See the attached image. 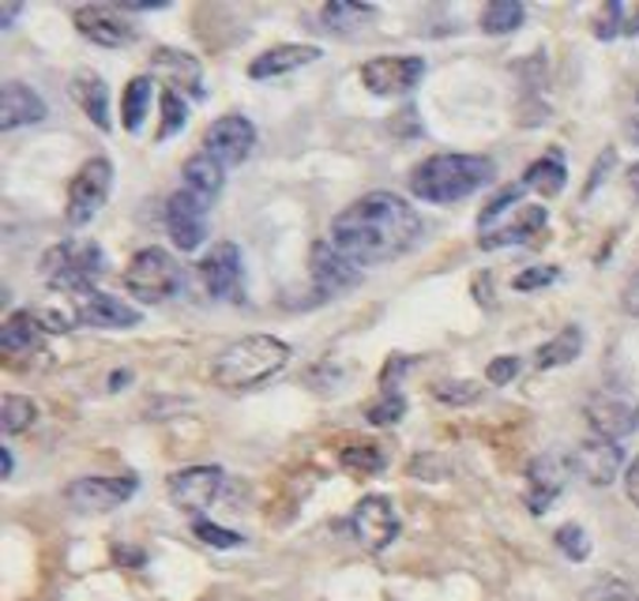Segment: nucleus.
I'll return each instance as SVG.
<instances>
[{
    "label": "nucleus",
    "instance_id": "nucleus-45",
    "mask_svg": "<svg viewBox=\"0 0 639 601\" xmlns=\"http://www.w3.org/2000/svg\"><path fill=\"white\" fill-rule=\"evenodd\" d=\"M621 34H639V4H621Z\"/></svg>",
    "mask_w": 639,
    "mask_h": 601
},
{
    "label": "nucleus",
    "instance_id": "nucleus-24",
    "mask_svg": "<svg viewBox=\"0 0 639 601\" xmlns=\"http://www.w3.org/2000/svg\"><path fill=\"white\" fill-rule=\"evenodd\" d=\"M184 184L181 189L184 192H192L196 200H203V203H214L219 200V192H222V181H226V170L214 159H208V154H196V159L184 162Z\"/></svg>",
    "mask_w": 639,
    "mask_h": 601
},
{
    "label": "nucleus",
    "instance_id": "nucleus-27",
    "mask_svg": "<svg viewBox=\"0 0 639 601\" xmlns=\"http://www.w3.org/2000/svg\"><path fill=\"white\" fill-rule=\"evenodd\" d=\"M579 350H583V331L565 328V331H557L549 342L538 347L535 364H538V369H560V364H572L579 358Z\"/></svg>",
    "mask_w": 639,
    "mask_h": 601
},
{
    "label": "nucleus",
    "instance_id": "nucleus-39",
    "mask_svg": "<svg viewBox=\"0 0 639 601\" xmlns=\"http://www.w3.org/2000/svg\"><path fill=\"white\" fill-rule=\"evenodd\" d=\"M595 34L602 38V42H609V38L621 34V0H609V4L598 8V16H595Z\"/></svg>",
    "mask_w": 639,
    "mask_h": 601
},
{
    "label": "nucleus",
    "instance_id": "nucleus-29",
    "mask_svg": "<svg viewBox=\"0 0 639 601\" xmlns=\"http://www.w3.org/2000/svg\"><path fill=\"white\" fill-rule=\"evenodd\" d=\"M151 94H154V83L147 80V76H136V80L124 87V94H121V124H124V132H140V128H143V117H147V106H151Z\"/></svg>",
    "mask_w": 639,
    "mask_h": 601
},
{
    "label": "nucleus",
    "instance_id": "nucleus-5",
    "mask_svg": "<svg viewBox=\"0 0 639 601\" xmlns=\"http://www.w3.org/2000/svg\"><path fill=\"white\" fill-rule=\"evenodd\" d=\"M184 274H181V263L173 260L166 249H140L132 256V263L124 268V290L132 293L140 304H159V301H170L177 290H181Z\"/></svg>",
    "mask_w": 639,
    "mask_h": 601
},
{
    "label": "nucleus",
    "instance_id": "nucleus-41",
    "mask_svg": "<svg viewBox=\"0 0 639 601\" xmlns=\"http://www.w3.org/2000/svg\"><path fill=\"white\" fill-rule=\"evenodd\" d=\"M519 196H523V189H516V184H511V189H505L500 196H493L486 211H481V219H478V222H481V233H486V226H489V222H497L511 203H519Z\"/></svg>",
    "mask_w": 639,
    "mask_h": 601
},
{
    "label": "nucleus",
    "instance_id": "nucleus-4",
    "mask_svg": "<svg viewBox=\"0 0 639 601\" xmlns=\"http://www.w3.org/2000/svg\"><path fill=\"white\" fill-rule=\"evenodd\" d=\"M106 271V256L94 241H64L42 256V279L64 293H91L94 279Z\"/></svg>",
    "mask_w": 639,
    "mask_h": 601
},
{
    "label": "nucleus",
    "instance_id": "nucleus-43",
    "mask_svg": "<svg viewBox=\"0 0 639 601\" xmlns=\"http://www.w3.org/2000/svg\"><path fill=\"white\" fill-rule=\"evenodd\" d=\"M595 598L598 601H639V594L632 587L617 583V579H602V583L595 587Z\"/></svg>",
    "mask_w": 639,
    "mask_h": 601
},
{
    "label": "nucleus",
    "instance_id": "nucleus-42",
    "mask_svg": "<svg viewBox=\"0 0 639 601\" xmlns=\"http://www.w3.org/2000/svg\"><path fill=\"white\" fill-rule=\"evenodd\" d=\"M549 282H557V268H527L523 274H516V290H523V293H530V290H542V286H549Z\"/></svg>",
    "mask_w": 639,
    "mask_h": 601
},
{
    "label": "nucleus",
    "instance_id": "nucleus-19",
    "mask_svg": "<svg viewBox=\"0 0 639 601\" xmlns=\"http://www.w3.org/2000/svg\"><path fill=\"white\" fill-rule=\"evenodd\" d=\"M76 320L87 323V328L128 331V328H136L143 317H140V309H132L128 301L110 298V293H102V290H91V293H83L80 304H76Z\"/></svg>",
    "mask_w": 639,
    "mask_h": 601
},
{
    "label": "nucleus",
    "instance_id": "nucleus-8",
    "mask_svg": "<svg viewBox=\"0 0 639 601\" xmlns=\"http://www.w3.org/2000/svg\"><path fill=\"white\" fill-rule=\"evenodd\" d=\"M426 76V61L410 53L399 57H372V61L361 64V83L366 91L380 94V98H396V94H410Z\"/></svg>",
    "mask_w": 639,
    "mask_h": 601
},
{
    "label": "nucleus",
    "instance_id": "nucleus-10",
    "mask_svg": "<svg viewBox=\"0 0 639 601\" xmlns=\"http://www.w3.org/2000/svg\"><path fill=\"white\" fill-rule=\"evenodd\" d=\"M241 279H244V263H241V249L233 241H219L214 249L203 252L200 260V282L211 298H241Z\"/></svg>",
    "mask_w": 639,
    "mask_h": 601
},
{
    "label": "nucleus",
    "instance_id": "nucleus-40",
    "mask_svg": "<svg viewBox=\"0 0 639 601\" xmlns=\"http://www.w3.org/2000/svg\"><path fill=\"white\" fill-rule=\"evenodd\" d=\"M519 369H523V364H519V358H511V353H505V358H493L486 364V380L493 383V388H505V383H511L519 377Z\"/></svg>",
    "mask_w": 639,
    "mask_h": 601
},
{
    "label": "nucleus",
    "instance_id": "nucleus-38",
    "mask_svg": "<svg viewBox=\"0 0 639 601\" xmlns=\"http://www.w3.org/2000/svg\"><path fill=\"white\" fill-rule=\"evenodd\" d=\"M192 534L200 538L203 545H214V549H238L241 545V534H233V530H226V527H214V522H208V519H196Z\"/></svg>",
    "mask_w": 639,
    "mask_h": 601
},
{
    "label": "nucleus",
    "instance_id": "nucleus-3",
    "mask_svg": "<svg viewBox=\"0 0 639 601\" xmlns=\"http://www.w3.org/2000/svg\"><path fill=\"white\" fill-rule=\"evenodd\" d=\"M290 364V347L274 334H244L230 342L211 364V377L226 391H252Z\"/></svg>",
    "mask_w": 639,
    "mask_h": 601
},
{
    "label": "nucleus",
    "instance_id": "nucleus-26",
    "mask_svg": "<svg viewBox=\"0 0 639 601\" xmlns=\"http://www.w3.org/2000/svg\"><path fill=\"white\" fill-rule=\"evenodd\" d=\"M72 91H76V102L83 106V113L106 132V128H110V94H106V83L98 80L94 72H80Z\"/></svg>",
    "mask_w": 639,
    "mask_h": 601
},
{
    "label": "nucleus",
    "instance_id": "nucleus-34",
    "mask_svg": "<svg viewBox=\"0 0 639 601\" xmlns=\"http://www.w3.org/2000/svg\"><path fill=\"white\" fill-rule=\"evenodd\" d=\"M342 470H350V474H377L383 470V455L380 448H372V443H358V448H347L339 455Z\"/></svg>",
    "mask_w": 639,
    "mask_h": 601
},
{
    "label": "nucleus",
    "instance_id": "nucleus-46",
    "mask_svg": "<svg viewBox=\"0 0 639 601\" xmlns=\"http://www.w3.org/2000/svg\"><path fill=\"white\" fill-rule=\"evenodd\" d=\"M625 492H628V500L639 508V455H636V462L628 467V474H625Z\"/></svg>",
    "mask_w": 639,
    "mask_h": 601
},
{
    "label": "nucleus",
    "instance_id": "nucleus-1",
    "mask_svg": "<svg viewBox=\"0 0 639 601\" xmlns=\"http://www.w3.org/2000/svg\"><path fill=\"white\" fill-rule=\"evenodd\" d=\"M421 214L396 192H369L342 207L331 222V244L353 263L372 268L407 256L421 241Z\"/></svg>",
    "mask_w": 639,
    "mask_h": 601
},
{
    "label": "nucleus",
    "instance_id": "nucleus-13",
    "mask_svg": "<svg viewBox=\"0 0 639 601\" xmlns=\"http://www.w3.org/2000/svg\"><path fill=\"white\" fill-rule=\"evenodd\" d=\"M568 459H572V470L579 478L602 489V485H613L617 474H621L625 451L617 448V440H606V437H598V432H591L587 440L576 443V451Z\"/></svg>",
    "mask_w": 639,
    "mask_h": 601
},
{
    "label": "nucleus",
    "instance_id": "nucleus-28",
    "mask_svg": "<svg viewBox=\"0 0 639 601\" xmlns=\"http://www.w3.org/2000/svg\"><path fill=\"white\" fill-rule=\"evenodd\" d=\"M38 339H42V323H38L34 309L16 312V317L4 323V331H0V347H4L8 353H27V350H34Z\"/></svg>",
    "mask_w": 639,
    "mask_h": 601
},
{
    "label": "nucleus",
    "instance_id": "nucleus-48",
    "mask_svg": "<svg viewBox=\"0 0 639 601\" xmlns=\"http://www.w3.org/2000/svg\"><path fill=\"white\" fill-rule=\"evenodd\" d=\"M12 467H16V462H12V451H0V478H8V474H12Z\"/></svg>",
    "mask_w": 639,
    "mask_h": 601
},
{
    "label": "nucleus",
    "instance_id": "nucleus-23",
    "mask_svg": "<svg viewBox=\"0 0 639 601\" xmlns=\"http://www.w3.org/2000/svg\"><path fill=\"white\" fill-rule=\"evenodd\" d=\"M151 68L162 76H170L173 87H184L196 98H203V76H200V61L192 53H181V49H154Z\"/></svg>",
    "mask_w": 639,
    "mask_h": 601
},
{
    "label": "nucleus",
    "instance_id": "nucleus-32",
    "mask_svg": "<svg viewBox=\"0 0 639 601\" xmlns=\"http://www.w3.org/2000/svg\"><path fill=\"white\" fill-rule=\"evenodd\" d=\"M38 421V407L27 395H4L0 402V429H4V437H19V432H27Z\"/></svg>",
    "mask_w": 639,
    "mask_h": 601
},
{
    "label": "nucleus",
    "instance_id": "nucleus-7",
    "mask_svg": "<svg viewBox=\"0 0 639 601\" xmlns=\"http://www.w3.org/2000/svg\"><path fill=\"white\" fill-rule=\"evenodd\" d=\"M256 147V124L241 113H226L203 132V154L214 159L222 170H233L252 154Z\"/></svg>",
    "mask_w": 639,
    "mask_h": 601
},
{
    "label": "nucleus",
    "instance_id": "nucleus-44",
    "mask_svg": "<svg viewBox=\"0 0 639 601\" xmlns=\"http://www.w3.org/2000/svg\"><path fill=\"white\" fill-rule=\"evenodd\" d=\"M621 309L628 312V317H639V271L625 282V290H621Z\"/></svg>",
    "mask_w": 639,
    "mask_h": 601
},
{
    "label": "nucleus",
    "instance_id": "nucleus-49",
    "mask_svg": "<svg viewBox=\"0 0 639 601\" xmlns=\"http://www.w3.org/2000/svg\"><path fill=\"white\" fill-rule=\"evenodd\" d=\"M625 136L639 147V117H628V124H625Z\"/></svg>",
    "mask_w": 639,
    "mask_h": 601
},
{
    "label": "nucleus",
    "instance_id": "nucleus-22",
    "mask_svg": "<svg viewBox=\"0 0 639 601\" xmlns=\"http://www.w3.org/2000/svg\"><path fill=\"white\" fill-rule=\"evenodd\" d=\"M312 61H320L317 46H274L249 64V76L252 80H274V76L298 72V68L312 64Z\"/></svg>",
    "mask_w": 639,
    "mask_h": 601
},
{
    "label": "nucleus",
    "instance_id": "nucleus-18",
    "mask_svg": "<svg viewBox=\"0 0 639 601\" xmlns=\"http://www.w3.org/2000/svg\"><path fill=\"white\" fill-rule=\"evenodd\" d=\"M587 421H591V429L598 437L625 440L639 429V407L621 395H606L602 391V395L587 399Z\"/></svg>",
    "mask_w": 639,
    "mask_h": 601
},
{
    "label": "nucleus",
    "instance_id": "nucleus-35",
    "mask_svg": "<svg viewBox=\"0 0 639 601\" xmlns=\"http://www.w3.org/2000/svg\"><path fill=\"white\" fill-rule=\"evenodd\" d=\"M432 395L445 402V407H475L481 399V388L475 380H445L432 388Z\"/></svg>",
    "mask_w": 639,
    "mask_h": 601
},
{
    "label": "nucleus",
    "instance_id": "nucleus-12",
    "mask_svg": "<svg viewBox=\"0 0 639 601\" xmlns=\"http://www.w3.org/2000/svg\"><path fill=\"white\" fill-rule=\"evenodd\" d=\"M568 474H572V459L557 455V451H546V455L530 459L527 467V508L535 515L553 508V500L565 492Z\"/></svg>",
    "mask_w": 639,
    "mask_h": 601
},
{
    "label": "nucleus",
    "instance_id": "nucleus-15",
    "mask_svg": "<svg viewBox=\"0 0 639 601\" xmlns=\"http://www.w3.org/2000/svg\"><path fill=\"white\" fill-rule=\"evenodd\" d=\"M350 530L369 553H383V549L396 541L399 534V519H396V508L388 504L383 497H366L350 515Z\"/></svg>",
    "mask_w": 639,
    "mask_h": 601
},
{
    "label": "nucleus",
    "instance_id": "nucleus-31",
    "mask_svg": "<svg viewBox=\"0 0 639 601\" xmlns=\"http://www.w3.org/2000/svg\"><path fill=\"white\" fill-rule=\"evenodd\" d=\"M527 8L519 0H489L486 12H481V31L486 34H511L519 31Z\"/></svg>",
    "mask_w": 639,
    "mask_h": 601
},
{
    "label": "nucleus",
    "instance_id": "nucleus-11",
    "mask_svg": "<svg viewBox=\"0 0 639 601\" xmlns=\"http://www.w3.org/2000/svg\"><path fill=\"white\" fill-rule=\"evenodd\" d=\"M208 211L211 207L203 200H196L192 192H173L166 203V230H170L173 244L181 252H196L208 238Z\"/></svg>",
    "mask_w": 639,
    "mask_h": 601
},
{
    "label": "nucleus",
    "instance_id": "nucleus-50",
    "mask_svg": "<svg viewBox=\"0 0 639 601\" xmlns=\"http://www.w3.org/2000/svg\"><path fill=\"white\" fill-rule=\"evenodd\" d=\"M628 189H632V196L639 200V162L632 166V170H628Z\"/></svg>",
    "mask_w": 639,
    "mask_h": 601
},
{
    "label": "nucleus",
    "instance_id": "nucleus-36",
    "mask_svg": "<svg viewBox=\"0 0 639 601\" xmlns=\"http://www.w3.org/2000/svg\"><path fill=\"white\" fill-rule=\"evenodd\" d=\"M553 541H557V549L568 560H587V557H591V538H587L583 527H576V522H565V527H557Z\"/></svg>",
    "mask_w": 639,
    "mask_h": 601
},
{
    "label": "nucleus",
    "instance_id": "nucleus-2",
    "mask_svg": "<svg viewBox=\"0 0 639 601\" xmlns=\"http://www.w3.org/2000/svg\"><path fill=\"white\" fill-rule=\"evenodd\" d=\"M497 166L486 154H432L410 173V192L426 203H459L493 181Z\"/></svg>",
    "mask_w": 639,
    "mask_h": 601
},
{
    "label": "nucleus",
    "instance_id": "nucleus-9",
    "mask_svg": "<svg viewBox=\"0 0 639 601\" xmlns=\"http://www.w3.org/2000/svg\"><path fill=\"white\" fill-rule=\"evenodd\" d=\"M72 23L87 42L106 46V49H121V46L136 42V27L128 23L117 4L113 8L110 4H83L72 12Z\"/></svg>",
    "mask_w": 639,
    "mask_h": 601
},
{
    "label": "nucleus",
    "instance_id": "nucleus-33",
    "mask_svg": "<svg viewBox=\"0 0 639 601\" xmlns=\"http://www.w3.org/2000/svg\"><path fill=\"white\" fill-rule=\"evenodd\" d=\"M162 124H159V140H170L173 132H181L184 121H189V106H184V98L173 91V87H166L162 91Z\"/></svg>",
    "mask_w": 639,
    "mask_h": 601
},
{
    "label": "nucleus",
    "instance_id": "nucleus-37",
    "mask_svg": "<svg viewBox=\"0 0 639 601\" xmlns=\"http://www.w3.org/2000/svg\"><path fill=\"white\" fill-rule=\"evenodd\" d=\"M402 413H407V399H402L399 391L388 388L369 407V421H372V425H396V421H402Z\"/></svg>",
    "mask_w": 639,
    "mask_h": 601
},
{
    "label": "nucleus",
    "instance_id": "nucleus-6",
    "mask_svg": "<svg viewBox=\"0 0 639 601\" xmlns=\"http://www.w3.org/2000/svg\"><path fill=\"white\" fill-rule=\"evenodd\" d=\"M110 189H113V162L102 159V154L83 162L80 173L68 181V207H64L68 226L94 222V214L102 211L106 200H110Z\"/></svg>",
    "mask_w": 639,
    "mask_h": 601
},
{
    "label": "nucleus",
    "instance_id": "nucleus-20",
    "mask_svg": "<svg viewBox=\"0 0 639 601\" xmlns=\"http://www.w3.org/2000/svg\"><path fill=\"white\" fill-rule=\"evenodd\" d=\"M46 98L34 91V87L19 83V80H8L0 87V128L4 132H16L23 124H38L46 121Z\"/></svg>",
    "mask_w": 639,
    "mask_h": 601
},
{
    "label": "nucleus",
    "instance_id": "nucleus-25",
    "mask_svg": "<svg viewBox=\"0 0 639 601\" xmlns=\"http://www.w3.org/2000/svg\"><path fill=\"white\" fill-rule=\"evenodd\" d=\"M565 184H568V170H565L560 151H549L546 159L530 162L527 173H523V189H535L538 196H546V200H553V196L565 192Z\"/></svg>",
    "mask_w": 639,
    "mask_h": 601
},
{
    "label": "nucleus",
    "instance_id": "nucleus-21",
    "mask_svg": "<svg viewBox=\"0 0 639 601\" xmlns=\"http://www.w3.org/2000/svg\"><path fill=\"white\" fill-rule=\"evenodd\" d=\"M546 222H549L546 207H535V203L519 207L516 222L500 226V230H486V233H481V241H478V249H508V244H523V241L535 238V233H542Z\"/></svg>",
    "mask_w": 639,
    "mask_h": 601
},
{
    "label": "nucleus",
    "instance_id": "nucleus-16",
    "mask_svg": "<svg viewBox=\"0 0 639 601\" xmlns=\"http://www.w3.org/2000/svg\"><path fill=\"white\" fill-rule=\"evenodd\" d=\"M136 492V478H76L64 489V500L76 511H113L121 508L128 497Z\"/></svg>",
    "mask_w": 639,
    "mask_h": 601
},
{
    "label": "nucleus",
    "instance_id": "nucleus-14",
    "mask_svg": "<svg viewBox=\"0 0 639 601\" xmlns=\"http://www.w3.org/2000/svg\"><path fill=\"white\" fill-rule=\"evenodd\" d=\"M166 492H170L173 508L181 511H203L214 504V497L222 492V470L219 467H184L170 474L166 481Z\"/></svg>",
    "mask_w": 639,
    "mask_h": 601
},
{
    "label": "nucleus",
    "instance_id": "nucleus-47",
    "mask_svg": "<svg viewBox=\"0 0 639 601\" xmlns=\"http://www.w3.org/2000/svg\"><path fill=\"white\" fill-rule=\"evenodd\" d=\"M19 16H23V4H4V8H0V23H4V27H12Z\"/></svg>",
    "mask_w": 639,
    "mask_h": 601
},
{
    "label": "nucleus",
    "instance_id": "nucleus-17",
    "mask_svg": "<svg viewBox=\"0 0 639 601\" xmlns=\"http://www.w3.org/2000/svg\"><path fill=\"white\" fill-rule=\"evenodd\" d=\"M312 282L323 298H336V293L350 290V286L361 282V263H353L347 252H339L331 241H317L312 244Z\"/></svg>",
    "mask_w": 639,
    "mask_h": 601
},
{
    "label": "nucleus",
    "instance_id": "nucleus-30",
    "mask_svg": "<svg viewBox=\"0 0 639 601\" xmlns=\"http://www.w3.org/2000/svg\"><path fill=\"white\" fill-rule=\"evenodd\" d=\"M323 23H328V31H358V27H366V19L372 16V4H358V0H331V4L320 8Z\"/></svg>",
    "mask_w": 639,
    "mask_h": 601
}]
</instances>
